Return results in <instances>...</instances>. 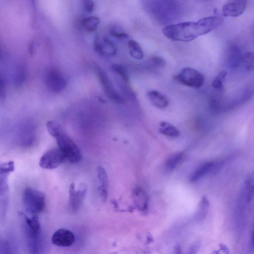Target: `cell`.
<instances>
[{
    "label": "cell",
    "instance_id": "cell-32",
    "mask_svg": "<svg viewBox=\"0 0 254 254\" xmlns=\"http://www.w3.org/2000/svg\"><path fill=\"white\" fill-rule=\"evenodd\" d=\"M209 106L210 109L215 112H219L221 108L219 102L216 100H212L210 101Z\"/></svg>",
    "mask_w": 254,
    "mask_h": 254
},
{
    "label": "cell",
    "instance_id": "cell-34",
    "mask_svg": "<svg viewBox=\"0 0 254 254\" xmlns=\"http://www.w3.org/2000/svg\"><path fill=\"white\" fill-rule=\"evenodd\" d=\"M199 244L198 243H195L193 245H192L190 250L189 253V254H195L197 253V251H198L199 249Z\"/></svg>",
    "mask_w": 254,
    "mask_h": 254
},
{
    "label": "cell",
    "instance_id": "cell-8",
    "mask_svg": "<svg viewBox=\"0 0 254 254\" xmlns=\"http://www.w3.org/2000/svg\"><path fill=\"white\" fill-rule=\"evenodd\" d=\"M65 160L64 154L60 149H53L43 155L40 161V166L45 169H54L60 166Z\"/></svg>",
    "mask_w": 254,
    "mask_h": 254
},
{
    "label": "cell",
    "instance_id": "cell-6",
    "mask_svg": "<svg viewBox=\"0 0 254 254\" xmlns=\"http://www.w3.org/2000/svg\"><path fill=\"white\" fill-rule=\"evenodd\" d=\"M95 71L102 87L108 98L116 104H124L125 103L124 99L116 90L106 73L99 67H96Z\"/></svg>",
    "mask_w": 254,
    "mask_h": 254
},
{
    "label": "cell",
    "instance_id": "cell-12",
    "mask_svg": "<svg viewBox=\"0 0 254 254\" xmlns=\"http://www.w3.org/2000/svg\"><path fill=\"white\" fill-rule=\"evenodd\" d=\"M94 49L99 54L107 57L114 56L117 52L114 44L106 37L101 40L97 37L94 42Z\"/></svg>",
    "mask_w": 254,
    "mask_h": 254
},
{
    "label": "cell",
    "instance_id": "cell-23",
    "mask_svg": "<svg viewBox=\"0 0 254 254\" xmlns=\"http://www.w3.org/2000/svg\"><path fill=\"white\" fill-rule=\"evenodd\" d=\"M227 74L226 71H222L220 72L218 75L214 77L212 82V88L216 90H221L225 82Z\"/></svg>",
    "mask_w": 254,
    "mask_h": 254
},
{
    "label": "cell",
    "instance_id": "cell-31",
    "mask_svg": "<svg viewBox=\"0 0 254 254\" xmlns=\"http://www.w3.org/2000/svg\"><path fill=\"white\" fill-rule=\"evenodd\" d=\"M82 3L85 11L91 13L94 9V3L93 0H82Z\"/></svg>",
    "mask_w": 254,
    "mask_h": 254
},
{
    "label": "cell",
    "instance_id": "cell-4",
    "mask_svg": "<svg viewBox=\"0 0 254 254\" xmlns=\"http://www.w3.org/2000/svg\"><path fill=\"white\" fill-rule=\"evenodd\" d=\"M45 195L41 191L30 187L26 188L23 194L24 207L30 214H38L42 212L45 206Z\"/></svg>",
    "mask_w": 254,
    "mask_h": 254
},
{
    "label": "cell",
    "instance_id": "cell-2",
    "mask_svg": "<svg viewBox=\"0 0 254 254\" xmlns=\"http://www.w3.org/2000/svg\"><path fill=\"white\" fill-rule=\"evenodd\" d=\"M46 126L49 133L56 139L58 148L63 152L66 160L71 164L80 162L82 155L80 149L62 126L53 121H48Z\"/></svg>",
    "mask_w": 254,
    "mask_h": 254
},
{
    "label": "cell",
    "instance_id": "cell-14",
    "mask_svg": "<svg viewBox=\"0 0 254 254\" xmlns=\"http://www.w3.org/2000/svg\"><path fill=\"white\" fill-rule=\"evenodd\" d=\"M97 178L99 181V192L103 201L105 203L108 196V179L107 172L102 166L97 168Z\"/></svg>",
    "mask_w": 254,
    "mask_h": 254
},
{
    "label": "cell",
    "instance_id": "cell-17",
    "mask_svg": "<svg viewBox=\"0 0 254 254\" xmlns=\"http://www.w3.org/2000/svg\"><path fill=\"white\" fill-rule=\"evenodd\" d=\"M214 162H207L201 165L195 170L190 176V181L196 182L202 179L205 175L211 171Z\"/></svg>",
    "mask_w": 254,
    "mask_h": 254
},
{
    "label": "cell",
    "instance_id": "cell-16",
    "mask_svg": "<svg viewBox=\"0 0 254 254\" xmlns=\"http://www.w3.org/2000/svg\"><path fill=\"white\" fill-rule=\"evenodd\" d=\"M148 97L151 105L159 109H165L169 105L167 97L162 92L151 90L148 92Z\"/></svg>",
    "mask_w": 254,
    "mask_h": 254
},
{
    "label": "cell",
    "instance_id": "cell-33",
    "mask_svg": "<svg viewBox=\"0 0 254 254\" xmlns=\"http://www.w3.org/2000/svg\"><path fill=\"white\" fill-rule=\"evenodd\" d=\"M5 86L3 80L0 77V97L3 98L5 96Z\"/></svg>",
    "mask_w": 254,
    "mask_h": 254
},
{
    "label": "cell",
    "instance_id": "cell-26",
    "mask_svg": "<svg viewBox=\"0 0 254 254\" xmlns=\"http://www.w3.org/2000/svg\"><path fill=\"white\" fill-rule=\"evenodd\" d=\"M149 65L155 69L164 68L166 65V61L163 57L155 56L152 57L149 60Z\"/></svg>",
    "mask_w": 254,
    "mask_h": 254
},
{
    "label": "cell",
    "instance_id": "cell-22",
    "mask_svg": "<svg viewBox=\"0 0 254 254\" xmlns=\"http://www.w3.org/2000/svg\"><path fill=\"white\" fill-rule=\"evenodd\" d=\"M34 129L31 125H26L24 128H23L21 138L24 146H28L31 145L34 139Z\"/></svg>",
    "mask_w": 254,
    "mask_h": 254
},
{
    "label": "cell",
    "instance_id": "cell-20",
    "mask_svg": "<svg viewBox=\"0 0 254 254\" xmlns=\"http://www.w3.org/2000/svg\"><path fill=\"white\" fill-rule=\"evenodd\" d=\"M100 24V19L96 16H90L83 19L82 26L89 33L94 32Z\"/></svg>",
    "mask_w": 254,
    "mask_h": 254
},
{
    "label": "cell",
    "instance_id": "cell-3",
    "mask_svg": "<svg viewBox=\"0 0 254 254\" xmlns=\"http://www.w3.org/2000/svg\"><path fill=\"white\" fill-rule=\"evenodd\" d=\"M30 217L23 214L25 228L29 249L32 253H38L41 248V226L37 214Z\"/></svg>",
    "mask_w": 254,
    "mask_h": 254
},
{
    "label": "cell",
    "instance_id": "cell-35",
    "mask_svg": "<svg viewBox=\"0 0 254 254\" xmlns=\"http://www.w3.org/2000/svg\"><path fill=\"white\" fill-rule=\"evenodd\" d=\"M174 253L176 254L181 253V246L179 244H178V245L175 247Z\"/></svg>",
    "mask_w": 254,
    "mask_h": 254
},
{
    "label": "cell",
    "instance_id": "cell-18",
    "mask_svg": "<svg viewBox=\"0 0 254 254\" xmlns=\"http://www.w3.org/2000/svg\"><path fill=\"white\" fill-rule=\"evenodd\" d=\"M159 130L161 134L168 137L178 138L180 134L179 130L177 127L166 121L161 122Z\"/></svg>",
    "mask_w": 254,
    "mask_h": 254
},
{
    "label": "cell",
    "instance_id": "cell-28",
    "mask_svg": "<svg viewBox=\"0 0 254 254\" xmlns=\"http://www.w3.org/2000/svg\"><path fill=\"white\" fill-rule=\"evenodd\" d=\"M8 175L0 173V196H3L8 191Z\"/></svg>",
    "mask_w": 254,
    "mask_h": 254
},
{
    "label": "cell",
    "instance_id": "cell-5",
    "mask_svg": "<svg viewBox=\"0 0 254 254\" xmlns=\"http://www.w3.org/2000/svg\"><path fill=\"white\" fill-rule=\"evenodd\" d=\"M175 81L189 88L199 89L205 83V76L199 71L192 68L182 69L175 77Z\"/></svg>",
    "mask_w": 254,
    "mask_h": 254
},
{
    "label": "cell",
    "instance_id": "cell-24",
    "mask_svg": "<svg viewBox=\"0 0 254 254\" xmlns=\"http://www.w3.org/2000/svg\"><path fill=\"white\" fill-rule=\"evenodd\" d=\"M242 63L245 69L248 72L254 70V54L252 52H247L243 55Z\"/></svg>",
    "mask_w": 254,
    "mask_h": 254
},
{
    "label": "cell",
    "instance_id": "cell-1",
    "mask_svg": "<svg viewBox=\"0 0 254 254\" xmlns=\"http://www.w3.org/2000/svg\"><path fill=\"white\" fill-rule=\"evenodd\" d=\"M223 19L212 16L199 19L197 22H189L171 25L163 30L167 38L174 42H189L200 36L207 34L220 27Z\"/></svg>",
    "mask_w": 254,
    "mask_h": 254
},
{
    "label": "cell",
    "instance_id": "cell-25",
    "mask_svg": "<svg viewBox=\"0 0 254 254\" xmlns=\"http://www.w3.org/2000/svg\"><path fill=\"white\" fill-rule=\"evenodd\" d=\"M245 184V199L249 203L252 200L254 194L253 179L251 176L247 179Z\"/></svg>",
    "mask_w": 254,
    "mask_h": 254
},
{
    "label": "cell",
    "instance_id": "cell-36",
    "mask_svg": "<svg viewBox=\"0 0 254 254\" xmlns=\"http://www.w3.org/2000/svg\"><path fill=\"white\" fill-rule=\"evenodd\" d=\"M221 249L223 250H224V251L225 253H228V249H227V248L223 244H222L221 245Z\"/></svg>",
    "mask_w": 254,
    "mask_h": 254
},
{
    "label": "cell",
    "instance_id": "cell-11",
    "mask_svg": "<svg viewBox=\"0 0 254 254\" xmlns=\"http://www.w3.org/2000/svg\"><path fill=\"white\" fill-rule=\"evenodd\" d=\"M75 241V238L73 233L63 228L57 230L52 237L53 244L58 246L70 247Z\"/></svg>",
    "mask_w": 254,
    "mask_h": 254
},
{
    "label": "cell",
    "instance_id": "cell-21",
    "mask_svg": "<svg viewBox=\"0 0 254 254\" xmlns=\"http://www.w3.org/2000/svg\"><path fill=\"white\" fill-rule=\"evenodd\" d=\"M128 47L131 56L135 60H141L144 58V51L137 42L134 40H130L128 43Z\"/></svg>",
    "mask_w": 254,
    "mask_h": 254
},
{
    "label": "cell",
    "instance_id": "cell-29",
    "mask_svg": "<svg viewBox=\"0 0 254 254\" xmlns=\"http://www.w3.org/2000/svg\"><path fill=\"white\" fill-rule=\"evenodd\" d=\"M110 33L117 38L124 39L128 37V35L124 32L121 28L118 26L112 27L110 30Z\"/></svg>",
    "mask_w": 254,
    "mask_h": 254
},
{
    "label": "cell",
    "instance_id": "cell-19",
    "mask_svg": "<svg viewBox=\"0 0 254 254\" xmlns=\"http://www.w3.org/2000/svg\"><path fill=\"white\" fill-rule=\"evenodd\" d=\"M183 156L184 152L182 151L176 152L171 155L165 163L166 169L168 171L174 170L181 163Z\"/></svg>",
    "mask_w": 254,
    "mask_h": 254
},
{
    "label": "cell",
    "instance_id": "cell-7",
    "mask_svg": "<svg viewBox=\"0 0 254 254\" xmlns=\"http://www.w3.org/2000/svg\"><path fill=\"white\" fill-rule=\"evenodd\" d=\"M45 81L47 88L54 93L61 92L67 85L66 80L63 74L55 69H51L47 71Z\"/></svg>",
    "mask_w": 254,
    "mask_h": 254
},
{
    "label": "cell",
    "instance_id": "cell-9",
    "mask_svg": "<svg viewBox=\"0 0 254 254\" xmlns=\"http://www.w3.org/2000/svg\"><path fill=\"white\" fill-rule=\"evenodd\" d=\"M87 189V186L83 184L77 190H75L74 184L70 185L69 206L73 211H77L81 208L86 196Z\"/></svg>",
    "mask_w": 254,
    "mask_h": 254
},
{
    "label": "cell",
    "instance_id": "cell-13",
    "mask_svg": "<svg viewBox=\"0 0 254 254\" xmlns=\"http://www.w3.org/2000/svg\"><path fill=\"white\" fill-rule=\"evenodd\" d=\"M243 55L241 50L237 46H231L228 51L227 63L229 68L238 69L242 63Z\"/></svg>",
    "mask_w": 254,
    "mask_h": 254
},
{
    "label": "cell",
    "instance_id": "cell-30",
    "mask_svg": "<svg viewBox=\"0 0 254 254\" xmlns=\"http://www.w3.org/2000/svg\"><path fill=\"white\" fill-rule=\"evenodd\" d=\"M15 170V164L13 162L0 165V173L8 175Z\"/></svg>",
    "mask_w": 254,
    "mask_h": 254
},
{
    "label": "cell",
    "instance_id": "cell-10",
    "mask_svg": "<svg viewBox=\"0 0 254 254\" xmlns=\"http://www.w3.org/2000/svg\"><path fill=\"white\" fill-rule=\"evenodd\" d=\"M247 0H231L223 8V14L226 17H238L245 11Z\"/></svg>",
    "mask_w": 254,
    "mask_h": 254
},
{
    "label": "cell",
    "instance_id": "cell-27",
    "mask_svg": "<svg viewBox=\"0 0 254 254\" xmlns=\"http://www.w3.org/2000/svg\"><path fill=\"white\" fill-rule=\"evenodd\" d=\"M113 71L125 82L129 81V76L125 69L120 65H113L112 66Z\"/></svg>",
    "mask_w": 254,
    "mask_h": 254
},
{
    "label": "cell",
    "instance_id": "cell-15",
    "mask_svg": "<svg viewBox=\"0 0 254 254\" xmlns=\"http://www.w3.org/2000/svg\"><path fill=\"white\" fill-rule=\"evenodd\" d=\"M133 200L136 208L145 213L148 210L149 198L145 192L140 188H136L133 191Z\"/></svg>",
    "mask_w": 254,
    "mask_h": 254
}]
</instances>
